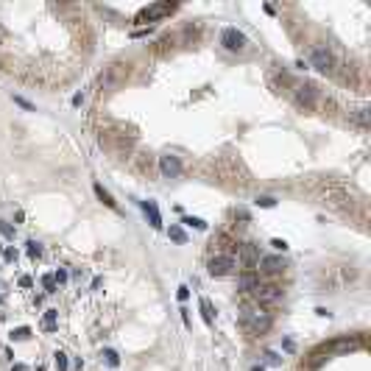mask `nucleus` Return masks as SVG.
<instances>
[{"mask_svg": "<svg viewBox=\"0 0 371 371\" xmlns=\"http://www.w3.org/2000/svg\"><path fill=\"white\" fill-rule=\"evenodd\" d=\"M26 338H31V330H28V327H17V330L11 332V340H26Z\"/></svg>", "mask_w": 371, "mask_h": 371, "instance_id": "obj_22", "label": "nucleus"}, {"mask_svg": "<svg viewBox=\"0 0 371 371\" xmlns=\"http://www.w3.org/2000/svg\"><path fill=\"white\" fill-rule=\"evenodd\" d=\"M53 282H59V285H62V282H67V271H62V268H59V271L53 274Z\"/></svg>", "mask_w": 371, "mask_h": 371, "instance_id": "obj_28", "label": "nucleus"}, {"mask_svg": "<svg viewBox=\"0 0 371 371\" xmlns=\"http://www.w3.org/2000/svg\"><path fill=\"white\" fill-rule=\"evenodd\" d=\"M360 346V340H355V338H338V340H330V343H324L321 346V352H349V349H357Z\"/></svg>", "mask_w": 371, "mask_h": 371, "instance_id": "obj_12", "label": "nucleus"}, {"mask_svg": "<svg viewBox=\"0 0 371 371\" xmlns=\"http://www.w3.org/2000/svg\"><path fill=\"white\" fill-rule=\"evenodd\" d=\"M92 190H95V195H98V201H104V204L109 207V209H117V201L112 199V193H109V190H104V184H98V182H95V184H92Z\"/></svg>", "mask_w": 371, "mask_h": 371, "instance_id": "obj_15", "label": "nucleus"}, {"mask_svg": "<svg viewBox=\"0 0 371 371\" xmlns=\"http://www.w3.org/2000/svg\"><path fill=\"white\" fill-rule=\"evenodd\" d=\"M39 254H42V246L37 240H31V243H28V257H39Z\"/></svg>", "mask_w": 371, "mask_h": 371, "instance_id": "obj_26", "label": "nucleus"}, {"mask_svg": "<svg viewBox=\"0 0 371 371\" xmlns=\"http://www.w3.org/2000/svg\"><path fill=\"white\" fill-rule=\"evenodd\" d=\"M235 257L232 254H215V257H209V262H207V274L209 277H229L232 271H235Z\"/></svg>", "mask_w": 371, "mask_h": 371, "instance_id": "obj_5", "label": "nucleus"}, {"mask_svg": "<svg viewBox=\"0 0 371 371\" xmlns=\"http://www.w3.org/2000/svg\"><path fill=\"white\" fill-rule=\"evenodd\" d=\"M0 232H3V237H9V240L14 237V229H11L9 224H0Z\"/></svg>", "mask_w": 371, "mask_h": 371, "instance_id": "obj_30", "label": "nucleus"}, {"mask_svg": "<svg viewBox=\"0 0 371 371\" xmlns=\"http://www.w3.org/2000/svg\"><path fill=\"white\" fill-rule=\"evenodd\" d=\"M182 224H184V226H193V229H199V232H204V229H207L204 220H201V218H193V215H187V218H184Z\"/></svg>", "mask_w": 371, "mask_h": 371, "instance_id": "obj_20", "label": "nucleus"}, {"mask_svg": "<svg viewBox=\"0 0 371 371\" xmlns=\"http://www.w3.org/2000/svg\"><path fill=\"white\" fill-rule=\"evenodd\" d=\"M271 246L277 249V251H288V243H285V240H279V237H274V240H271Z\"/></svg>", "mask_w": 371, "mask_h": 371, "instance_id": "obj_29", "label": "nucleus"}, {"mask_svg": "<svg viewBox=\"0 0 371 371\" xmlns=\"http://www.w3.org/2000/svg\"><path fill=\"white\" fill-rule=\"evenodd\" d=\"M265 357H268V363H274V366H277V363H279V357H277V355H274V352H268V355H265Z\"/></svg>", "mask_w": 371, "mask_h": 371, "instance_id": "obj_34", "label": "nucleus"}, {"mask_svg": "<svg viewBox=\"0 0 371 371\" xmlns=\"http://www.w3.org/2000/svg\"><path fill=\"white\" fill-rule=\"evenodd\" d=\"M220 45L226 47V51L237 53L246 47V34L237 31V28H224V34H220Z\"/></svg>", "mask_w": 371, "mask_h": 371, "instance_id": "obj_9", "label": "nucleus"}, {"mask_svg": "<svg viewBox=\"0 0 371 371\" xmlns=\"http://www.w3.org/2000/svg\"><path fill=\"white\" fill-rule=\"evenodd\" d=\"M84 104V95L79 92V95H73V106H81Z\"/></svg>", "mask_w": 371, "mask_h": 371, "instance_id": "obj_33", "label": "nucleus"}, {"mask_svg": "<svg viewBox=\"0 0 371 371\" xmlns=\"http://www.w3.org/2000/svg\"><path fill=\"white\" fill-rule=\"evenodd\" d=\"M254 204H257V207H265V209H268V207H277V199H271V195H260V199H257Z\"/></svg>", "mask_w": 371, "mask_h": 371, "instance_id": "obj_24", "label": "nucleus"}, {"mask_svg": "<svg viewBox=\"0 0 371 371\" xmlns=\"http://www.w3.org/2000/svg\"><path fill=\"white\" fill-rule=\"evenodd\" d=\"M167 237H170V240H176V243H187V235H184L182 226H170V229H167Z\"/></svg>", "mask_w": 371, "mask_h": 371, "instance_id": "obj_19", "label": "nucleus"}, {"mask_svg": "<svg viewBox=\"0 0 371 371\" xmlns=\"http://www.w3.org/2000/svg\"><path fill=\"white\" fill-rule=\"evenodd\" d=\"M42 285H45V290H47V293H56V282H53V274H45V277H42Z\"/></svg>", "mask_w": 371, "mask_h": 371, "instance_id": "obj_25", "label": "nucleus"}, {"mask_svg": "<svg viewBox=\"0 0 371 371\" xmlns=\"http://www.w3.org/2000/svg\"><path fill=\"white\" fill-rule=\"evenodd\" d=\"M37 371H45V368H37Z\"/></svg>", "mask_w": 371, "mask_h": 371, "instance_id": "obj_36", "label": "nucleus"}, {"mask_svg": "<svg viewBox=\"0 0 371 371\" xmlns=\"http://www.w3.org/2000/svg\"><path fill=\"white\" fill-rule=\"evenodd\" d=\"M310 64H313L318 73H332L335 70V53L330 51L327 45H315L313 51H310Z\"/></svg>", "mask_w": 371, "mask_h": 371, "instance_id": "obj_3", "label": "nucleus"}, {"mask_svg": "<svg viewBox=\"0 0 371 371\" xmlns=\"http://www.w3.org/2000/svg\"><path fill=\"white\" fill-rule=\"evenodd\" d=\"M104 357H106V363H109V366H120V357H117L115 349H104Z\"/></svg>", "mask_w": 371, "mask_h": 371, "instance_id": "obj_23", "label": "nucleus"}, {"mask_svg": "<svg viewBox=\"0 0 371 371\" xmlns=\"http://www.w3.org/2000/svg\"><path fill=\"white\" fill-rule=\"evenodd\" d=\"M293 104L299 106V109H315V104H318V87L315 84H299L296 89H293Z\"/></svg>", "mask_w": 371, "mask_h": 371, "instance_id": "obj_4", "label": "nucleus"}, {"mask_svg": "<svg viewBox=\"0 0 371 371\" xmlns=\"http://www.w3.org/2000/svg\"><path fill=\"white\" fill-rule=\"evenodd\" d=\"M240 324H243V330L251 332V335H262V332L271 330L274 315L268 313V310H262V307H246L240 313Z\"/></svg>", "mask_w": 371, "mask_h": 371, "instance_id": "obj_1", "label": "nucleus"}, {"mask_svg": "<svg viewBox=\"0 0 371 371\" xmlns=\"http://www.w3.org/2000/svg\"><path fill=\"white\" fill-rule=\"evenodd\" d=\"M257 265H260V271L265 274V277H277V274H282L285 268H288L282 257H260Z\"/></svg>", "mask_w": 371, "mask_h": 371, "instance_id": "obj_11", "label": "nucleus"}, {"mask_svg": "<svg viewBox=\"0 0 371 371\" xmlns=\"http://www.w3.org/2000/svg\"><path fill=\"white\" fill-rule=\"evenodd\" d=\"M3 257H6V260H17V251H14V249H6Z\"/></svg>", "mask_w": 371, "mask_h": 371, "instance_id": "obj_32", "label": "nucleus"}, {"mask_svg": "<svg viewBox=\"0 0 371 371\" xmlns=\"http://www.w3.org/2000/svg\"><path fill=\"white\" fill-rule=\"evenodd\" d=\"M56 318H59L56 310H45V315H42V327H45L47 332H53L56 330Z\"/></svg>", "mask_w": 371, "mask_h": 371, "instance_id": "obj_17", "label": "nucleus"}, {"mask_svg": "<svg viewBox=\"0 0 371 371\" xmlns=\"http://www.w3.org/2000/svg\"><path fill=\"white\" fill-rule=\"evenodd\" d=\"M142 212L148 215L154 229H162V215H159V207L154 204V201H142Z\"/></svg>", "mask_w": 371, "mask_h": 371, "instance_id": "obj_14", "label": "nucleus"}, {"mask_svg": "<svg viewBox=\"0 0 371 371\" xmlns=\"http://www.w3.org/2000/svg\"><path fill=\"white\" fill-rule=\"evenodd\" d=\"M53 363H56V371H67V355H64V352H56V355H53Z\"/></svg>", "mask_w": 371, "mask_h": 371, "instance_id": "obj_21", "label": "nucleus"}, {"mask_svg": "<svg viewBox=\"0 0 371 371\" xmlns=\"http://www.w3.org/2000/svg\"><path fill=\"white\" fill-rule=\"evenodd\" d=\"M254 296H257L260 304H277V302H282L285 290H282V285H277V282H260L254 288Z\"/></svg>", "mask_w": 371, "mask_h": 371, "instance_id": "obj_6", "label": "nucleus"}, {"mask_svg": "<svg viewBox=\"0 0 371 371\" xmlns=\"http://www.w3.org/2000/svg\"><path fill=\"white\" fill-rule=\"evenodd\" d=\"M176 296H179V302H187L190 288H187V285H179V288H176Z\"/></svg>", "mask_w": 371, "mask_h": 371, "instance_id": "obj_27", "label": "nucleus"}, {"mask_svg": "<svg viewBox=\"0 0 371 371\" xmlns=\"http://www.w3.org/2000/svg\"><path fill=\"white\" fill-rule=\"evenodd\" d=\"M199 307H201V315H204V324L212 327L215 315H212V304H209V299H201V302H199Z\"/></svg>", "mask_w": 371, "mask_h": 371, "instance_id": "obj_18", "label": "nucleus"}, {"mask_svg": "<svg viewBox=\"0 0 371 371\" xmlns=\"http://www.w3.org/2000/svg\"><path fill=\"white\" fill-rule=\"evenodd\" d=\"M251 371H265V368H262V366H254V368H251Z\"/></svg>", "mask_w": 371, "mask_h": 371, "instance_id": "obj_35", "label": "nucleus"}, {"mask_svg": "<svg viewBox=\"0 0 371 371\" xmlns=\"http://www.w3.org/2000/svg\"><path fill=\"white\" fill-rule=\"evenodd\" d=\"M14 104H20L22 109H34V104H28V101H26V98H20V95H17V98H14Z\"/></svg>", "mask_w": 371, "mask_h": 371, "instance_id": "obj_31", "label": "nucleus"}, {"mask_svg": "<svg viewBox=\"0 0 371 371\" xmlns=\"http://www.w3.org/2000/svg\"><path fill=\"white\" fill-rule=\"evenodd\" d=\"M235 251H237V262H240L243 271H254V265L260 262V246L257 243H243Z\"/></svg>", "mask_w": 371, "mask_h": 371, "instance_id": "obj_7", "label": "nucleus"}, {"mask_svg": "<svg viewBox=\"0 0 371 371\" xmlns=\"http://www.w3.org/2000/svg\"><path fill=\"white\" fill-rule=\"evenodd\" d=\"M349 117H352V123H357L360 129H366L368 120H371V112H368V106H357V109L352 112Z\"/></svg>", "mask_w": 371, "mask_h": 371, "instance_id": "obj_16", "label": "nucleus"}, {"mask_svg": "<svg viewBox=\"0 0 371 371\" xmlns=\"http://www.w3.org/2000/svg\"><path fill=\"white\" fill-rule=\"evenodd\" d=\"M159 173H162V179H179L182 176V162H179V157H173V154L159 157Z\"/></svg>", "mask_w": 371, "mask_h": 371, "instance_id": "obj_10", "label": "nucleus"}, {"mask_svg": "<svg viewBox=\"0 0 371 371\" xmlns=\"http://www.w3.org/2000/svg\"><path fill=\"white\" fill-rule=\"evenodd\" d=\"M176 11V3H154V6H145V9L137 14V22H151V20H159V17H167Z\"/></svg>", "mask_w": 371, "mask_h": 371, "instance_id": "obj_8", "label": "nucleus"}, {"mask_svg": "<svg viewBox=\"0 0 371 371\" xmlns=\"http://www.w3.org/2000/svg\"><path fill=\"white\" fill-rule=\"evenodd\" d=\"M257 285H260V277L254 271H243L240 279H237V290H243V293H254Z\"/></svg>", "mask_w": 371, "mask_h": 371, "instance_id": "obj_13", "label": "nucleus"}, {"mask_svg": "<svg viewBox=\"0 0 371 371\" xmlns=\"http://www.w3.org/2000/svg\"><path fill=\"white\" fill-rule=\"evenodd\" d=\"M126 76H129V64L115 62V64H109V67H104V73H101L98 84H101L104 89H117V87H120V84L126 81Z\"/></svg>", "mask_w": 371, "mask_h": 371, "instance_id": "obj_2", "label": "nucleus"}]
</instances>
